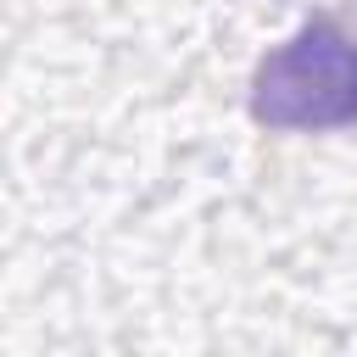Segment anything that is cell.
Segmentation results:
<instances>
[{
    "mask_svg": "<svg viewBox=\"0 0 357 357\" xmlns=\"http://www.w3.org/2000/svg\"><path fill=\"white\" fill-rule=\"evenodd\" d=\"M251 117L279 134L357 123V6L312 11L251 73Z\"/></svg>",
    "mask_w": 357,
    "mask_h": 357,
    "instance_id": "cell-1",
    "label": "cell"
}]
</instances>
